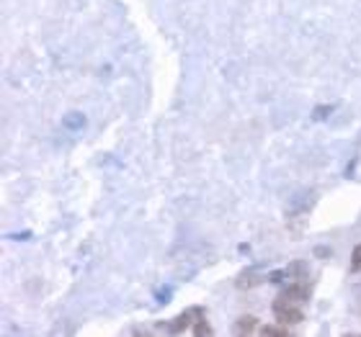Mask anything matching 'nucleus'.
<instances>
[{
	"label": "nucleus",
	"mask_w": 361,
	"mask_h": 337,
	"mask_svg": "<svg viewBox=\"0 0 361 337\" xmlns=\"http://www.w3.org/2000/svg\"><path fill=\"white\" fill-rule=\"evenodd\" d=\"M196 314H202V312H199V309H188V312H183L180 317H176L173 324H171L168 330H171V332H186L188 319H191V317H196Z\"/></svg>",
	"instance_id": "nucleus-3"
},
{
	"label": "nucleus",
	"mask_w": 361,
	"mask_h": 337,
	"mask_svg": "<svg viewBox=\"0 0 361 337\" xmlns=\"http://www.w3.org/2000/svg\"><path fill=\"white\" fill-rule=\"evenodd\" d=\"M351 268H354V270H361V245L354 250V262H351Z\"/></svg>",
	"instance_id": "nucleus-6"
},
{
	"label": "nucleus",
	"mask_w": 361,
	"mask_h": 337,
	"mask_svg": "<svg viewBox=\"0 0 361 337\" xmlns=\"http://www.w3.org/2000/svg\"><path fill=\"white\" fill-rule=\"evenodd\" d=\"M258 330V319L253 314H245V317H240L238 322H235V327H233V332L235 335H253V332Z\"/></svg>",
	"instance_id": "nucleus-2"
},
{
	"label": "nucleus",
	"mask_w": 361,
	"mask_h": 337,
	"mask_svg": "<svg viewBox=\"0 0 361 337\" xmlns=\"http://www.w3.org/2000/svg\"><path fill=\"white\" fill-rule=\"evenodd\" d=\"M274 317H276L279 324H300L305 312H302V304L300 301H292L286 299V296H279L274 301Z\"/></svg>",
	"instance_id": "nucleus-1"
},
{
	"label": "nucleus",
	"mask_w": 361,
	"mask_h": 337,
	"mask_svg": "<svg viewBox=\"0 0 361 337\" xmlns=\"http://www.w3.org/2000/svg\"><path fill=\"white\" fill-rule=\"evenodd\" d=\"M194 335H212V327L202 322V317H199V322L194 324Z\"/></svg>",
	"instance_id": "nucleus-5"
},
{
	"label": "nucleus",
	"mask_w": 361,
	"mask_h": 337,
	"mask_svg": "<svg viewBox=\"0 0 361 337\" xmlns=\"http://www.w3.org/2000/svg\"><path fill=\"white\" fill-rule=\"evenodd\" d=\"M261 335H279V337H284V335H289V332H286L284 324H281V327H274V324H264V327H261Z\"/></svg>",
	"instance_id": "nucleus-4"
}]
</instances>
